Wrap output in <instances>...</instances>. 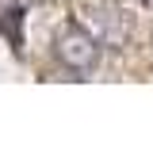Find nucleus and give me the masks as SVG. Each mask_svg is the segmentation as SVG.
<instances>
[{"instance_id":"nucleus-3","label":"nucleus","mask_w":153,"mask_h":153,"mask_svg":"<svg viewBox=\"0 0 153 153\" xmlns=\"http://www.w3.org/2000/svg\"><path fill=\"white\" fill-rule=\"evenodd\" d=\"M142 8H149V12H153V0H142Z\"/></svg>"},{"instance_id":"nucleus-2","label":"nucleus","mask_w":153,"mask_h":153,"mask_svg":"<svg viewBox=\"0 0 153 153\" xmlns=\"http://www.w3.org/2000/svg\"><path fill=\"white\" fill-rule=\"evenodd\" d=\"M88 16H92V35L100 38V46H126L134 35V16L123 8V4H111V0H92L88 4Z\"/></svg>"},{"instance_id":"nucleus-1","label":"nucleus","mask_w":153,"mask_h":153,"mask_svg":"<svg viewBox=\"0 0 153 153\" xmlns=\"http://www.w3.org/2000/svg\"><path fill=\"white\" fill-rule=\"evenodd\" d=\"M54 54L57 61L76 76H88L100 69V54H103V46H100V38L88 31V27H80V23H61L54 31Z\"/></svg>"}]
</instances>
